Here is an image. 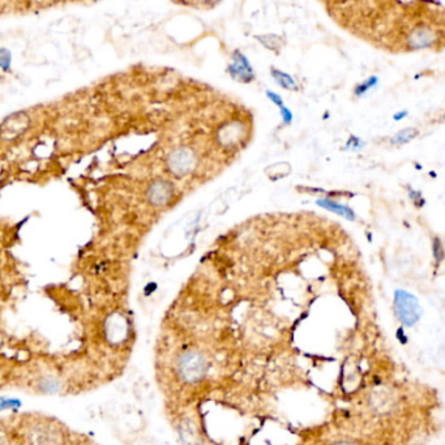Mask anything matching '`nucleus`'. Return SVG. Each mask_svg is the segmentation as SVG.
<instances>
[{
  "instance_id": "f257e3e1",
  "label": "nucleus",
  "mask_w": 445,
  "mask_h": 445,
  "mask_svg": "<svg viewBox=\"0 0 445 445\" xmlns=\"http://www.w3.org/2000/svg\"><path fill=\"white\" fill-rule=\"evenodd\" d=\"M207 368V359L198 351H186L179 359V373H180L181 379L188 382H195L203 379L205 376Z\"/></svg>"
},
{
  "instance_id": "f03ea898",
  "label": "nucleus",
  "mask_w": 445,
  "mask_h": 445,
  "mask_svg": "<svg viewBox=\"0 0 445 445\" xmlns=\"http://www.w3.org/2000/svg\"><path fill=\"white\" fill-rule=\"evenodd\" d=\"M394 307H396L398 319L406 325L415 324L422 315V310L415 296L406 291H397L396 298H394Z\"/></svg>"
},
{
  "instance_id": "6e6552de",
  "label": "nucleus",
  "mask_w": 445,
  "mask_h": 445,
  "mask_svg": "<svg viewBox=\"0 0 445 445\" xmlns=\"http://www.w3.org/2000/svg\"><path fill=\"white\" fill-rule=\"evenodd\" d=\"M415 135H416L415 129H413V128L403 129V131H401V132H398L396 136H394V138L392 140V143L405 144V143H408V141L413 140V138L415 137Z\"/></svg>"
},
{
  "instance_id": "7ed1b4c3",
  "label": "nucleus",
  "mask_w": 445,
  "mask_h": 445,
  "mask_svg": "<svg viewBox=\"0 0 445 445\" xmlns=\"http://www.w3.org/2000/svg\"><path fill=\"white\" fill-rule=\"evenodd\" d=\"M169 165L170 169L175 174L183 175L191 171L195 166V155L188 149H178L170 155Z\"/></svg>"
},
{
  "instance_id": "f8f14e48",
  "label": "nucleus",
  "mask_w": 445,
  "mask_h": 445,
  "mask_svg": "<svg viewBox=\"0 0 445 445\" xmlns=\"http://www.w3.org/2000/svg\"><path fill=\"white\" fill-rule=\"evenodd\" d=\"M334 445H354V444H351V442H338V444H334Z\"/></svg>"
},
{
  "instance_id": "1a4fd4ad",
  "label": "nucleus",
  "mask_w": 445,
  "mask_h": 445,
  "mask_svg": "<svg viewBox=\"0 0 445 445\" xmlns=\"http://www.w3.org/2000/svg\"><path fill=\"white\" fill-rule=\"evenodd\" d=\"M375 81H376V78L375 77L370 78V80H368V83H365L363 85L359 86V89H356V94H362V93H365L366 90L368 89V88H371V86L373 85V83H375Z\"/></svg>"
},
{
  "instance_id": "9d476101",
  "label": "nucleus",
  "mask_w": 445,
  "mask_h": 445,
  "mask_svg": "<svg viewBox=\"0 0 445 445\" xmlns=\"http://www.w3.org/2000/svg\"><path fill=\"white\" fill-rule=\"evenodd\" d=\"M267 94H268V97H269V98H272V99H273V100H274V102H276V104H277V105H278V106H281V109H282V107H284V102H282V99H281V98H279V97H278V95H277V94H276V93H273V92H268V93H267Z\"/></svg>"
},
{
  "instance_id": "39448f33",
  "label": "nucleus",
  "mask_w": 445,
  "mask_h": 445,
  "mask_svg": "<svg viewBox=\"0 0 445 445\" xmlns=\"http://www.w3.org/2000/svg\"><path fill=\"white\" fill-rule=\"evenodd\" d=\"M236 60L233 62V63L230 64L229 69L230 72H231V75L235 76L238 80L241 81H246V83H248V81H251L253 78V71L252 68L250 67V64H248V60L246 59V57L243 56L241 54H236L235 55Z\"/></svg>"
},
{
  "instance_id": "9b49d317",
  "label": "nucleus",
  "mask_w": 445,
  "mask_h": 445,
  "mask_svg": "<svg viewBox=\"0 0 445 445\" xmlns=\"http://www.w3.org/2000/svg\"><path fill=\"white\" fill-rule=\"evenodd\" d=\"M282 116L285 119V123L289 124L291 122V112L286 109V107H282Z\"/></svg>"
},
{
  "instance_id": "20e7f679",
  "label": "nucleus",
  "mask_w": 445,
  "mask_h": 445,
  "mask_svg": "<svg viewBox=\"0 0 445 445\" xmlns=\"http://www.w3.org/2000/svg\"><path fill=\"white\" fill-rule=\"evenodd\" d=\"M172 195V187L171 184L167 183L165 180H158L150 186L148 190V198L153 205L158 207V205L166 204L167 201L171 198Z\"/></svg>"
},
{
  "instance_id": "423d86ee",
  "label": "nucleus",
  "mask_w": 445,
  "mask_h": 445,
  "mask_svg": "<svg viewBox=\"0 0 445 445\" xmlns=\"http://www.w3.org/2000/svg\"><path fill=\"white\" fill-rule=\"evenodd\" d=\"M317 205L327 208V209L332 210V212L337 213V214H341L342 217H346V218H349V219L354 218L353 210L349 209L348 207H343V205L337 204V203H334V201H330L329 198H325V200H319L317 201Z\"/></svg>"
},
{
  "instance_id": "0eeeda50",
  "label": "nucleus",
  "mask_w": 445,
  "mask_h": 445,
  "mask_svg": "<svg viewBox=\"0 0 445 445\" xmlns=\"http://www.w3.org/2000/svg\"><path fill=\"white\" fill-rule=\"evenodd\" d=\"M273 76L277 80V83L281 86H284V88H286V89H296V85L293 78L289 75H286L285 72L273 71Z\"/></svg>"
}]
</instances>
